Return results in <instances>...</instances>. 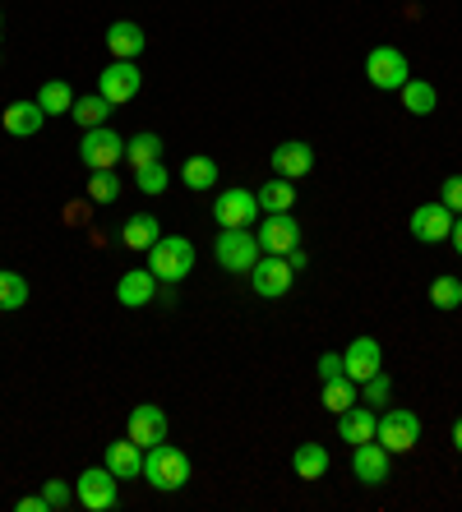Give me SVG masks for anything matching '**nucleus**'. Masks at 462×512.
<instances>
[{"instance_id":"obj_9","label":"nucleus","mask_w":462,"mask_h":512,"mask_svg":"<svg viewBox=\"0 0 462 512\" xmlns=\"http://www.w3.org/2000/svg\"><path fill=\"white\" fill-rule=\"evenodd\" d=\"M292 263H287V254H259V263L250 268V286H255V296L264 300H282L287 291H292Z\"/></svg>"},{"instance_id":"obj_40","label":"nucleus","mask_w":462,"mask_h":512,"mask_svg":"<svg viewBox=\"0 0 462 512\" xmlns=\"http://www.w3.org/2000/svg\"><path fill=\"white\" fill-rule=\"evenodd\" d=\"M287 263H292V273H305V263H310V254H305V245H296V250H287Z\"/></svg>"},{"instance_id":"obj_3","label":"nucleus","mask_w":462,"mask_h":512,"mask_svg":"<svg viewBox=\"0 0 462 512\" xmlns=\"http://www.w3.org/2000/svg\"><path fill=\"white\" fill-rule=\"evenodd\" d=\"M259 236L250 227H222L218 240H213V259H218L222 273H245L250 277V268L259 263Z\"/></svg>"},{"instance_id":"obj_12","label":"nucleus","mask_w":462,"mask_h":512,"mask_svg":"<svg viewBox=\"0 0 462 512\" xmlns=\"http://www.w3.org/2000/svg\"><path fill=\"white\" fill-rule=\"evenodd\" d=\"M125 439H134L139 448H158L162 439H167V411L162 406H153V402H139L130 411V420H125Z\"/></svg>"},{"instance_id":"obj_22","label":"nucleus","mask_w":462,"mask_h":512,"mask_svg":"<svg viewBox=\"0 0 462 512\" xmlns=\"http://www.w3.org/2000/svg\"><path fill=\"white\" fill-rule=\"evenodd\" d=\"M144 47H148L144 28L130 24V19H116V24L107 28V51H111V60H134Z\"/></svg>"},{"instance_id":"obj_19","label":"nucleus","mask_w":462,"mask_h":512,"mask_svg":"<svg viewBox=\"0 0 462 512\" xmlns=\"http://www.w3.org/2000/svg\"><path fill=\"white\" fill-rule=\"evenodd\" d=\"M0 125H5V134H14V139H33V134H42V125H47V111L33 102H10L5 107V116H0Z\"/></svg>"},{"instance_id":"obj_26","label":"nucleus","mask_w":462,"mask_h":512,"mask_svg":"<svg viewBox=\"0 0 462 512\" xmlns=\"http://www.w3.org/2000/svg\"><path fill=\"white\" fill-rule=\"evenodd\" d=\"M37 107L47 111V120H51V116H70V107H74V88L65 84V79H51V84L37 88Z\"/></svg>"},{"instance_id":"obj_31","label":"nucleus","mask_w":462,"mask_h":512,"mask_svg":"<svg viewBox=\"0 0 462 512\" xmlns=\"http://www.w3.org/2000/svg\"><path fill=\"white\" fill-rule=\"evenodd\" d=\"M28 305V282L10 268H0V314H14Z\"/></svg>"},{"instance_id":"obj_29","label":"nucleus","mask_w":462,"mask_h":512,"mask_svg":"<svg viewBox=\"0 0 462 512\" xmlns=\"http://www.w3.org/2000/svg\"><path fill=\"white\" fill-rule=\"evenodd\" d=\"M181 180H185V185H190L195 194L213 190V185H218V162H213V157H185Z\"/></svg>"},{"instance_id":"obj_35","label":"nucleus","mask_w":462,"mask_h":512,"mask_svg":"<svg viewBox=\"0 0 462 512\" xmlns=\"http://www.w3.org/2000/svg\"><path fill=\"white\" fill-rule=\"evenodd\" d=\"M389 393H393V379H389L384 370L370 374V379L361 383V402H365V406H384V402H389Z\"/></svg>"},{"instance_id":"obj_24","label":"nucleus","mask_w":462,"mask_h":512,"mask_svg":"<svg viewBox=\"0 0 462 512\" xmlns=\"http://www.w3.org/2000/svg\"><path fill=\"white\" fill-rule=\"evenodd\" d=\"M255 199H259V213H292L296 208V185L292 180H282V176H273L268 185L255 190Z\"/></svg>"},{"instance_id":"obj_27","label":"nucleus","mask_w":462,"mask_h":512,"mask_svg":"<svg viewBox=\"0 0 462 512\" xmlns=\"http://www.w3.org/2000/svg\"><path fill=\"white\" fill-rule=\"evenodd\" d=\"M356 402H361V383H356V379L338 374V379L324 383V406H329L333 416H342V411H347V406H356Z\"/></svg>"},{"instance_id":"obj_16","label":"nucleus","mask_w":462,"mask_h":512,"mask_svg":"<svg viewBox=\"0 0 462 512\" xmlns=\"http://www.w3.org/2000/svg\"><path fill=\"white\" fill-rule=\"evenodd\" d=\"M342 370H347V379H356V383H365L370 374L384 370V351H379L375 337H365V333L352 337L347 351H342Z\"/></svg>"},{"instance_id":"obj_28","label":"nucleus","mask_w":462,"mask_h":512,"mask_svg":"<svg viewBox=\"0 0 462 512\" xmlns=\"http://www.w3.org/2000/svg\"><path fill=\"white\" fill-rule=\"evenodd\" d=\"M398 93H402V107L412 111V116H430V111H435V102H439L435 84H426V79H407Z\"/></svg>"},{"instance_id":"obj_7","label":"nucleus","mask_w":462,"mask_h":512,"mask_svg":"<svg viewBox=\"0 0 462 512\" xmlns=\"http://www.w3.org/2000/svg\"><path fill=\"white\" fill-rule=\"evenodd\" d=\"M375 439L384 443L393 457L412 453L416 443H421V420H416V411H407V406H393V411H384V416H379V434H375Z\"/></svg>"},{"instance_id":"obj_36","label":"nucleus","mask_w":462,"mask_h":512,"mask_svg":"<svg viewBox=\"0 0 462 512\" xmlns=\"http://www.w3.org/2000/svg\"><path fill=\"white\" fill-rule=\"evenodd\" d=\"M42 503H47V512H61L74 503V485H65V480H47L42 485Z\"/></svg>"},{"instance_id":"obj_21","label":"nucleus","mask_w":462,"mask_h":512,"mask_svg":"<svg viewBox=\"0 0 462 512\" xmlns=\"http://www.w3.org/2000/svg\"><path fill=\"white\" fill-rule=\"evenodd\" d=\"M158 240H162V222L153 213H134L130 222L121 227V245L125 250H134V254H148Z\"/></svg>"},{"instance_id":"obj_42","label":"nucleus","mask_w":462,"mask_h":512,"mask_svg":"<svg viewBox=\"0 0 462 512\" xmlns=\"http://www.w3.org/2000/svg\"><path fill=\"white\" fill-rule=\"evenodd\" d=\"M453 448H458V457H462V420H453Z\"/></svg>"},{"instance_id":"obj_11","label":"nucleus","mask_w":462,"mask_h":512,"mask_svg":"<svg viewBox=\"0 0 462 512\" xmlns=\"http://www.w3.org/2000/svg\"><path fill=\"white\" fill-rule=\"evenodd\" d=\"M213 222L218 227H255L259 222V199L255 190H241V185H231L213 199Z\"/></svg>"},{"instance_id":"obj_38","label":"nucleus","mask_w":462,"mask_h":512,"mask_svg":"<svg viewBox=\"0 0 462 512\" xmlns=\"http://www.w3.org/2000/svg\"><path fill=\"white\" fill-rule=\"evenodd\" d=\"M338 374H347L342 370V356L338 351H324V356H319V379L329 383V379H338Z\"/></svg>"},{"instance_id":"obj_32","label":"nucleus","mask_w":462,"mask_h":512,"mask_svg":"<svg viewBox=\"0 0 462 512\" xmlns=\"http://www.w3.org/2000/svg\"><path fill=\"white\" fill-rule=\"evenodd\" d=\"M430 305H435V310H444V314H453L462 305V282L453 273H444V277H435V282H430Z\"/></svg>"},{"instance_id":"obj_43","label":"nucleus","mask_w":462,"mask_h":512,"mask_svg":"<svg viewBox=\"0 0 462 512\" xmlns=\"http://www.w3.org/2000/svg\"><path fill=\"white\" fill-rule=\"evenodd\" d=\"M0 28H5V10H0Z\"/></svg>"},{"instance_id":"obj_39","label":"nucleus","mask_w":462,"mask_h":512,"mask_svg":"<svg viewBox=\"0 0 462 512\" xmlns=\"http://www.w3.org/2000/svg\"><path fill=\"white\" fill-rule=\"evenodd\" d=\"M14 512H47V503H42V494H28V499L14 503Z\"/></svg>"},{"instance_id":"obj_37","label":"nucleus","mask_w":462,"mask_h":512,"mask_svg":"<svg viewBox=\"0 0 462 512\" xmlns=\"http://www.w3.org/2000/svg\"><path fill=\"white\" fill-rule=\"evenodd\" d=\"M439 203H444L453 217L462 213V176H449L444 185H439Z\"/></svg>"},{"instance_id":"obj_1","label":"nucleus","mask_w":462,"mask_h":512,"mask_svg":"<svg viewBox=\"0 0 462 512\" xmlns=\"http://www.w3.org/2000/svg\"><path fill=\"white\" fill-rule=\"evenodd\" d=\"M190 476H195V466H190V453L185 448H176V443L162 439L158 448H148L144 453V480L158 494H176V489L190 485Z\"/></svg>"},{"instance_id":"obj_33","label":"nucleus","mask_w":462,"mask_h":512,"mask_svg":"<svg viewBox=\"0 0 462 512\" xmlns=\"http://www.w3.org/2000/svg\"><path fill=\"white\" fill-rule=\"evenodd\" d=\"M84 190L93 203H116L121 199V176H116V171H93Z\"/></svg>"},{"instance_id":"obj_25","label":"nucleus","mask_w":462,"mask_h":512,"mask_svg":"<svg viewBox=\"0 0 462 512\" xmlns=\"http://www.w3.org/2000/svg\"><path fill=\"white\" fill-rule=\"evenodd\" d=\"M111 116V102L102 93H84V97H74V107H70V120L79 125V130H98V125H107Z\"/></svg>"},{"instance_id":"obj_15","label":"nucleus","mask_w":462,"mask_h":512,"mask_svg":"<svg viewBox=\"0 0 462 512\" xmlns=\"http://www.w3.org/2000/svg\"><path fill=\"white\" fill-rule=\"evenodd\" d=\"M259 250L264 254H287L301 245V222L292 213H268V222H259Z\"/></svg>"},{"instance_id":"obj_18","label":"nucleus","mask_w":462,"mask_h":512,"mask_svg":"<svg viewBox=\"0 0 462 512\" xmlns=\"http://www.w3.org/2000/svg\"><path fill=\"white\" fill-rule=\"evenodd\" d=\"M153 296H158V277L148 273V268H130V273H121V282H116V300H121L125 310H144Z\"/></svg>"},{"instance_id":"obj_8","label":"nucleus","mask_w":462,"mask_h":512,"mask_svg":"<svg viewBox=\"0 0 462 512\" xmlns=\"http://www.w3.org/2000/svg\"><path fill=\"white\" fill-rule=\"evenodd\" d=\"M352 476L361 480L365 489H379L384 480L393 476V453L379 439H365L352 448Z\"/></svg>"},{"instance_id":"obj_10","label":"nucleus","mask_w":462,"mask_h":512,"mask_svg":"<svg viewBox=\"0 0 462 512\" xmlns=\"http://www.w3.org/2000/svg\"><path fill=\"white\" fill-rule=\"evenodd\" d=\"M139 88H144V74H139V65H134V60H111L107 70L98 74V93L107 97L111 107L134 102V97H139Z\"/></svg>"},{"instance_id":"obj_20","label":"nucleus","mask_w":462,"mask_h":512,"mask_svg":"<svg viewBox=\"0 0 462 512\" xmlns=\"http://www.w3.org/2000/svg\"><path fill=\"white\" fill-rule=\"evenodd\" d=\"M375 434H379V416L365 402L347 406V411L338 416V439L352 443V448H356V443H365V439H375Z\"/></svg>"},{"instance_id":"obj_5","label":"nucleus","mask_w":462,"mask_h":512,"mask_svg":"<svg viewBox=\"0 0 462 512\" xmlns=\"http://www.w3.org/2000/svg\"><path fill=\"white\" fill-rule=\"evenodd\" d=\"M365 79H370V88H379V93H398V88L412 79V65H407V56H402L398 47H375L365 56Z\"/></svg>"},{"instance_id":"obj_34","label":"nucleus","mask_w":462,"mask_h":512,"mask_svg":"<svg viewBox=\"0 0 462 512\" xmlns=\"http://www.w3.org/2000/svg\"><path fill=\"white\" fill-rule=\"evenodd\" d=\"M134 185H139V194H162L171 185V176H167V167H162V162H148V167L134 171Z\"/></svg>"},{"instance_id":"obj_6","label":"nucleus","mask_w":462,"mask_h":512,"mask_svg":"<svg viewBox=\"0 0 462 512\" xmlns=\"http://www.w3.org/2000/svg\"><path fill=\"white\" fill-rule=\"evenodd\" d=\"M79 162H84L88 171H116L125 162V139L116 130H107V125H98V130H84V143H79Z\"/></svg>"},{"instance_id":"obj_2","label":"nucleus","mask_w":462,"mask_h":512,"mask_svg":"<svg viewBox=\"0 0 462 512\" xmlns=\"http://www.w3.org/2000/svg\"><path fill=\"white\" fill-rule=\"evenodd\" d=\"M148 273L158 277L162 286H176L195 273V245L185 236H162L153 250H148Z\"/></svg>"},{"instance_id":"obj_30","label":"nucleus","mask_w":462,"mask_h":512,"mask_svg":"<svg viewBox=\"0 0 462 512\" xmlns=\"http://www.w3.org/2000/svg\"><path fill=\"white\" fill-rule=\"evenodd\" d=\"M125 162H130L134 171L148 167V162H162V139L158 134H134V139H125Z\"/></svg>"},{"instance_id":"obj_41","label":"nucleus","mask_w":462,"mask_h":512,"mask_svg":"<svg viewBox=\"0 0 462 512\" xmlns=\"http://www.w3.org/2000/svg\"><path fill=\"white\" fill-rule=\"evenodd\" d=\"M449 240H453V250H458V254H462V213H458V217H453V231H449Z\"/></svg>"},{"instance_id":"obj_4","label":"nucleus","mask_w":462,"mask_h":512,"mask_svg":"<svg viewBox=\"0 0 462 512\" xmlns=\"http://www.w3.org/2000/svg\"><path fill=\"white\" fill-rule=\"evenodd\" d=\"M74 503H84L88 512H111L121 503V480L111 476L107 466H88L84 476L74 480Z\"/></svg>"},{"instance_id":"obj_13","label":"nucleus","mask_w":462,"mask_h":512,"mask_svg":"<svg viewBox=\"0 0 462 512\" xmlns=\"http://www.w3.org/2000/svg\"><path fill=\"white\" fill-rule=\"evenodd\" d=\"M268 167H273V176H282V180H305L315 171V148L305 139H287L268 153Z\"/></svg>"},{"instance_id":"obj_23","label":"nucleus","mask_w":462,"mask_h":512,"mask_svg":"<svg viewBox=\"0 0 462 512\" xmlns=\"http://www.w3.org/2000/svg\"><path fill=\"white\" fill-rule=\"evenodd\" d=\"M329 466H333V457H329L324 443H301V448L292 453V471L301 480H324L329 476Z\"/></svg>"},{"instance_id":"obj_17","label":"nucleus","mask_w":462,"mask_h":512,"mask_svg":"<svg viewBox=\"0 0 462 512\" xmlns=\"http://www.w3.org/2000/svg\"><path fill=\"white\" fill-rule=\"evenodd\" d=\"M102 466H107L116 480H139L144 476V448H139L134 439H116V443H107Z\"/></svg>"},{"instance_id":"obj_14","label":"nucleus","mask_w":462,"mask_h":512,"mask_svg":"<svg viewBox=\"0 0 462 512\" xmlns=\"http://www.w3.org/2000/svg\"><path fill=\"white\" fill-rule=\"evenodd\" d=\"M407 231H412V240H421V245H439V240H449V231H453V213L439 199L421 203L412 213V222H407Z\"/></svg>"}]
</instances>
